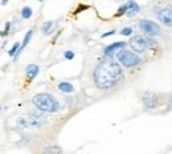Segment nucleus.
Masks as SVG:
<instances>
[{"label": "nucleus", "instance_id": "obj_22", "mask_svg": "<svg viewBox=\"0 0 172 154\" xmlns=\"http://www.w3.org/2000/svg\"><path fill=\"white\" fill-rule=\"evenodd\" d=\"M114 33H115V31L113 29V31H109L107 33H103V35H102V37H107V36H111V35H114Z\"/></svg>", "mask_w": 172, "mask_h": 154}, {"label": "nucleus", "instance_id": "obj_2", "mask_svg": "<svg viewBox=\"0 0 172 154\" xmlns=\"http://www.w3.org/2000/svg\"><path fill=\"white\" fill-rule=\"evenodd\" d=\"M33 104L40 112L44 113H54L60 110V102L54 96L49 93H38L33 97Z\"/></svg>", "mask_w": 172, "mask_h": 154}, {"label": "nucleus", "instance_id": "obj_17", "mask_svg": "<svg viewBox=\"0 0 172 154\" xmlns=\"http://www.w3.org/2000/svg\"><path fill=\"white\" fill-rule=\"evenodd\" d=\"M19 49H20V43H15L13 47L9 49V52H8V55L11 56V57H13V56L17 55V52H19Z\"/></svg>", "mask_w": 172, "mask_h": 154}, {"label": "nucleus", "instance_id": "obj_6", "mask_svg": "<svg viewBox=\"0 0 172 154\" xmlns=\"http://www.w3.org/2000/svg\"><path fill=\"white\" fill-rule=\"evenodd\" d=\"M139 27L144 33L150 35V36H158L160 33V27H159L155 21L151 20H142L139 23Z\"/></svg>", "mask_w": 172, "mask_h": 154}, {"label": "nucleus", "instance_id": "obj_8", "mask_svg": "<svg viewBox=\"0 0 172 154\" xmlns=\"http://www.w3.org/2000/svg\"><path fill=\"white\" fill-rule=\"evenodd\" d=\"M143 102L148 109H154L158 106V96L154 93H144L143 94Z\"/></svg>", "mask_w": 172, "mask_h": 154}, {"label": "nucleus", "instance_id": "obj_14", "mask_svg": "<svg viewBox=\"0 0 172 154\" xmlns=\"http://www.w3.org/2000/svg\"><path fill=\"white\" fill-rule=\"evenodd\" d=\"M54 25H56L54 21H46V23H44V24H42V28H41L42 33H44V35H49L52 32V29L54 28Z\"/></svg>", "mask_w": 172, "mask_h": 154}, {"label": "nucleus", "instance_id": "obj_18", "mask_svg": "<svg viewBox=\"0 0 172 154\" xmlns=\"http://www.w3.org/2000/svg\"><path fill=\"white\" fill-rule=\"evenodd\" d=\"M120 33L123 35V36H131V33H132V28H130V27H126V28H123Z\"/></svg>", "mask_w": 172, "mask_h": 154}, {"label": "nucleus", "instance_id": "obj_4", "mask_svg": "<svg viewBox=\"0 0 172 154\" xmlns=\"http://www.w3.org/2000/svg\"><path fill=\"white\" fill-rule=\"evenodd\" d=\"M128 43H130V47L136 53H143L144 51H147L148 45H150L151 41L148 40V39H146L144 36H142V35H135L134 37H131V40Z\"/></svg>", "mask_w": 172, "mask_h": 154}, {"label": "nucleus", "instance_id": "obj_7", "mask_svg": "<svg viewBox=\"0 0 172 154\" xmlns=\"http://www.w3.org/2000/svg\"><path fill=\"white\" fill-rule=\"evenodd\" d=\"M126 48V43H122V41H117V43H114V44H110L107 45L106 48H105V56L106 57H110V56H113L115 52L118 51V49H124Z\"/></svg>", "mask_w": 172, "mask_h": 154}, {"label": "nucleus", "instance_id": "obj_5", "mask_svg": "<svg viewBox=\"0 0 172 154\" xmlns=\"http://www.w3.org/2000/svg\"><path fill=\"white\" fill-rule=\"evenodd\" d=\"M45 123L44 120L41 118H36V117H21L17 120V125L21 128V129H36V128H41Z\"/></svg>", "mask_w": 172, "mask_h": 154}, {"label": "nucleus", "instance_id": "obj_16", "mask_svg": "<svg viewBox=\"0 0 172 154\" xmlns=\"http://www.w3.org/2000/svg\"><path fill=\"white\" fill-rule=\"evenodd\" d=\"M32 14H33V11H32L31 7H24L21 9V16H23V19H29V17L32 16Z\"/></svg>", "mask_w": 172, "mask_h": 154}, {"label": "nucleus", "instance_id": "obj_21", "mask_svg": "<svg viewBox=\"0 0 172 154\" xmlns=\"http://www.w3.org/2000/svg\"><path fill=\"white\" fill-rule=\"evenodd\" d=\"M123 14H126V4H124V5H122V7L118 9V12H117L118 16H120V15H123Z\"/></svg>", "mask_w": 172, "mask_h": 154}, {"label": "nucleus", "instance_id": "obj_9", "mask_svg": "<svg viewBox=\"0 0 172 154\" xmlns=\"http://www.w3.org/2000/svg\"><path fill=\"white\" fill-rule=\"evenodd\" d=\"M158 16H159V19H160V21H163L165 25L172 24V14H171V9H169V8H164V9L159 11Z\"/></svg>", "mask_w": 172, "mask_h": 154}, {"label": "nucleus", "instance_id": "obj_20", "mask_svg": "<svg viewBox=\"0 0 172 154\" xmlns=\"http://www.w3.org/2000/svg\"><path fill=\"white\" fill-rule=\"evenodd\" d=\"M9 28H11V23H7V24H5V29H4L3 32H0V36H5V35L9 32Z\"/></svg>", "mask_w": 172, "mask_h": 154}, {"label": "nucleus", "instance_id": "obj_12", "mask_svg": "<svg viewBox=\"0 0 172 154\" xmlns=\"http://www.w3.org/2000/svg\"><path fill=\"white\" fill-rule=\"evenodd\" d=\"M58 89L64 93H73L74 92V86L70 84V82H66V81H62L58 84Z\"/></svg>", "mask_w": 172, "mask_h": 154}, {"label": "nucleus", "instance_id": "obj_13", "mask_svg": "<svg viewBox=\"0 0 172 154\" xmlns=\"http://www.w3.org/2000/svg\"><path fill=\"white\" fill-rule=\"evenodd\" d=\"M32 35H33V31H32V29H29V31H28V33L25 35V37H24V41H23V44H20V49H19V52H17L16 57H17V56H19V53H20V52L23 51V49H24L25 47H27V44H28V43L31 41V39H32Z\"/></svg>", "mask_w": 172, "mask_h": 154}, {"label": "nucleus", "instance_id": "obj_11", "mask_svg": "<svg viewBox=\"0 0 172 154\" xmlns=\"http://www.w3.org/2000/svg\"><path fill=\"white\" fill-rule=\"evenodd\" d=\"M38 72H40V68L36 64H31L25 68V73H27V76L29 79H34L38 75Z\"/></svg>", "mask_w": 172, "mask_h": 154}, {"label": "nucleus", "instance_id": "obj_10", "mask_svg": "<svg viewBox=\"0 0 172 154\" xmlns=\"http://www.w3.org/2000/svg\"><path fill=\"white\" fill-rule=\"evenodd\" d=\"M139 11H140V7H139V4L135 3V1H128L126 4V15L130 17L135 16L136 14H139Z\"/></svg>", "mask_w": 172, "mask_h": 154}, {"label": "nucleus", "instance_id": "obj_3", "mask_svg": "<svg viewBox=\"0 0 172 154\" xmlns=\"http://www.w3.org/2000/svg\"><path fill=\"white\" fill-rule=\"evenodd\" d=\"M115 55H117V60L119 61V64H122L126 68H132L140 64V57L127 49H120Z\"/></svg>", "mask_w": 172, "mask_h": 154}, {"label": "nucleus", "instance_id": "obj_15", "mask_svg": "<svg viewBox=\"0 0 172 154\" xmlns=\"http://www.w3.org/2000/svg\"><path fill=\"white\" fill-rule=\"evenodd\" d=\"M61 149L58 146H46L44 149V153L42 154H61Z\"/></svg>", "mask_w": 172, "mask_h": 154}, {"label": "nucleus", "instance_id": "obj_19", "mask_svg": "<svg viewBox=\"0 0 172 154\" xmlns=\"http://www.w3.org/2000/svg\"><path fill=\"white\" fill-rule=\"evenodd\" d=\"M64 57H65L66 60H73V58H74V52H72V51H66L65 53H64Z\"/></svg>", "mask_w": 172, "mask_h": 154}, {"label": "nucleus", "instance_id": "obj_1", "mask_svg": "<svg viewBox=\"0 0 172 154\" xmlns=\"http://www.w3.org/2000/svg\"><path fill=\"white\" fill-rule=\"evenodd\" d=\"M122 79V69L115 60L106 57L97 65L94 71V81L101 89H110Z\"/></svg>", "mask_w": 172, "mask_h": 154}]
</instances>
